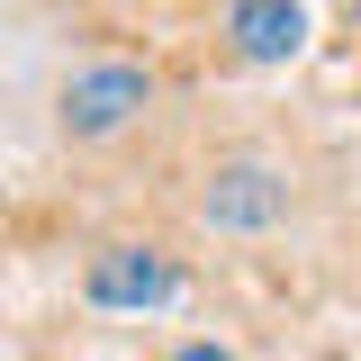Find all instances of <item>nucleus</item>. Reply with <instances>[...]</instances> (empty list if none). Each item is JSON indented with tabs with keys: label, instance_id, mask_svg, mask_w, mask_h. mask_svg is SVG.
<instances>
[{
	"label": "nucleus",
	"instance_id": "nucleus-4",
	"mask_svg": "<svg viewBox=\"0 0 361 361\" xmlns=\"http://www.w3.org/2000/svg\"><path fill=\"white\" fill-rule=\"evenodd\" d=\"M199 208H208V226H271L289 208V190H280V172H262V163H226Z\"/></svg>",
	"mask_w": 361,
	"mask_h": 361
},
{
	"label": "nucleus",
	"instance_id": "nucleus-3",
	"mask_svg": "<svg viewBox=\"0 0 361 361\" xmlns=\"http://www.w3.org/2000/svg\"><path fill=\"white\" fill-rule=\"evenodd\" d=\"M226 37H235L244 63H289V54L307 45V9H298V0H235Z\"/></svg>",
	"mask_w": 361,
	"mask_h": 361
},
{
	"label": "nucleus",
	"instance_id": "nucleus-2",
	"mask_svg": "<svg viewBox=\"0 0 361 361\" xmlns=\"http://www.w3.org/2000/svg\"><path fill=\"white\" fill-rule=\"evenodd\" d=\"M145 99H154V82L135 63H99V73H73L63 82V127L73 135H109V127H127Z\"/></svg>",
	"mask_w": 361,
	"mask_h": 361
},
{
	"label": "nucleus",
	"instance_id": "nucleus-6",
	"mask_svg": "<svg viewBox=\"0 0 361 361\" xmlns=\"http://www.w3.org/2000/svg\"><path fill=\"white\" fill-rule=\"evenodd\" d=\"M353 18H361V0H353Z\"/></svg>",
	"mask_w": 361,
	"mask_h": 361
},
{
	"label": "nucleus",
	"instance_id": "nucleus-1",
	"mask_svg": "<svg viewBox=\"0 0 361 361\" xmlns=\"http://www.w3.org/2000/svg\"><path fill=\"white\" fill-rule=\"evenodd\" d=\"M82 289H90V307H172L180 271H172V253H154V244H109V253L82 271Z\"/></svg>",
	"mask_w": 361,
	"mask_h": 361
},
{
	"label": "nucleus",
	"instance_id": "nucleus-5",
	"mask_svg": "<svg viewBox=\"0 0 361 361\" xmlns=\"http://www.w3.org/2000/svg\"><path fill=\"white\" fill-rule=\"evenodd\" d=\"M172 361H235V353H226V343H180Z\"/></svg>",
	"mask_w": 361,
	"mask_h": 361
}]
</instances>
